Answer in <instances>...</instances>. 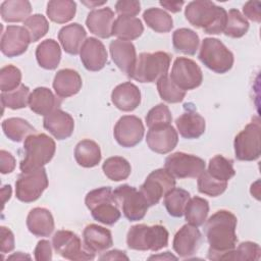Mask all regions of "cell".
<instances>
[{"instance_id": "13", "label": "cell", "mask_w": 261, "mask_h": 261, "mask_svg": "<svg viewBox=\"0 0 261 261\" xmlns=\"http://www.w3.org/2000/svg\"><path fill=\"white\" fill-rule=\"evenodd\" d=\"M174 187L175 177H173L165 168H158L149 173L144 184L140 187V192L144 196L149 207H151L156 205L160 199Z\"/></svg>"}, {"instance_id": "42", "label": "cell", "mask_w": 261, "mask_h": 261, "mask_svg": "<svg viewBox=\"0 0 261 261\" xmlns=\"http://www.w3.org/2000/svg\"><path fill=\"white\" fill-rule=\"evenodd\" d=\"M249 21L236 8H231L227 12V19L223 34L230 38H241L245 36L249 30Z\"/></svg>"}, {"instance_id": "14", "label": "cell", "mask_w": 261, "mask_h": 261, "mask_svg": "<svg viewBox=\"0 0 261 261\" xmlns=\"http://www.w3.org/2000/svg\"><path fill=\"white\" fill-rule=\"evenodd\" d=\"M169 77L179 89L186 92L194 90L202 84L203 72L194 60L187 57H177L172 64Z\"/></svg>"}, {"instance_id": "40", "label": "cell", "mask_w": 261, "mask_h": 261, "mask_svg": "<svg viewBox=\"0 0 261 261\" xmlns=\"http://www.w3.org/2000/svg\"><path fill=\"white\" fill-rule=\"evenodd\" d=\"M102 170L109 179L113 181H120L126 179L129 176L132 167L125 158L120 156H113L107 158L104 161Z\"/></svg>"}, {"instance_id": "5", "label": "cell", "mask_w": 261, "mask_h": 261, "mask_svg": "<svg viewBox=\"0 0 261 261\" xmlns=\"http://www.w3.org/2000/svg\"><path fill=\"white\" fill-rule=\"evenodd\" d=\"M85 204L91 211L95 220L106 225L116 223L121 212L113 198V190L110 187H101L90 191L85 198Z\"/></svg>"}, {"instance_id": "2", "label": "cell", "mask_w": 261, "mask_h": 261, "mask_svg": "<svg viewBox=\"0 0 261 261\" xmlns=\"http://www.w3.org/2000/svg\"><path fill=\"white\" fill-rule=\"evenodd\" d=\"M185 16L192 25L202 29L204 33L219 35L225 29L227 11L211 1L196 0L188 3Z\"/></svg>"}, {"instance_id": "44", "label": "cell", "mask_w": 261, "mask_h": 261, "mask_svg": "<svg viewBox=\"0 0 261 261\" xmlns=\"http://www.w3.org/2000/svg\"><path fill=\"white\" fill-rule=\"evenodd\" d=\"M261 257V248L257 243L243 242L233 250L228 252L222 260H242L257 261Z\"/></svg>"}, {"instance_id": "35", "label": "cell", "mask_w": 261, "mask_h": 261, "mask_svg": "<svg viewBox=\"0 0 261 261\" xmlns=\"http://www.w3.org/2000/svg\"><path fill=\"white\" fill-rule=\"evenodd\" d=\"M4 135L12 142L19 143L30 135L36 134V128L25 119L20 117H10L2 121Z\"/></svg>"}, {"instance_id": "27", "label": "cell", "mask_w": 261, "mask_h": 261, "mask_svg": "<svg viewBox=\"0 0 261 261\" xmlns=\"http://www.w3.org/2000/svg\"><path fill=\"white\" fill-rule=\"evenodd\" d=\"M60 101L52 93V91L46 87H38L33 90L29 98L30 109L38 115L46 116L58 109Z\"/></svg>"}, {"instance_id": "17", "label": "cell", "mask_w": 261, "mask_h": 261, "mask_svg": "<svg viewBox=\"0 0 261 261\" xmlns=\"http://www.w3.org/2000/svg\"><path fill=\"white\" fill-rule=\"evenodd\" d=\"M148 147L155 153L167 154L178 142V134L171 124L158 125L149 128L146 136Z\"/></svg>"}, {"instance_id": "32", "label": "cell", "mask_w": 261, "mask_h": 261, "mask_svg": "<svg viewBox=\"0 0 261 261\" xmlns=\"http://www.w3.org/2000/svg\"><path fill=\"white\" fill-rule=\"evenodd\" d=\"M144 25L138 17L117 16L112 28V36L122 41H133L142 36Z\"/></svg>"}, {"instance_id": "30", "label": "cell", "mask_w": 261, "mask_h": 261, "mask_svg": "<svg viewBox=\"0 0 261 261\" xmlns=\"http://www.w3.org/2000/svg\"><path fill=\"white\" fill-rule=\"evenodd\" d=\"M36 59L42 68L48 70L55 69L61 59V48L57 41L53 39L42 41L37 46Z\"/></svg>"}, {"instance_id": "16", "label": "cell", "mask_w": 261, "mask_h": 261, "mask_svg": "<svg viewBox=\"0 0 261 261\" xmlns=\"http://www.w3.org/2000/svg\"><path fill=\"white\" fill-rule=\"evenodd\" d=\"M30 43L31 38L24 27L7 25L2 33L0 49L5 56L12 58L23 54Z\"/></svg>"}, {"instance_id": "37", "label": "cell", "mask_w": 261, "mask_h": 261, "mask_svg": "<svg viewBox=\"0 0 261 261\" xmlns=\"http://www.w3.org/2000/svg\"><path fill=\"white\" fill-rule=\"evenodd\" d=\"M209 213V203L206 199L201 197H193L188 201L184 215L188 223L194 226H201L207 220Z\"/></svg>"}, {"instance_id": "18", "label": "cell", "mask_w": 261, "mask_h": 261, "mask_svg": "<svg viewBox=\"0 0 261 261\" xmlns=\"http://www.w3.org/2000/svg\"><path fill=\"white\" fill-rule=\"evenodd\" d=\"M109 51L113 62L120 71L132 77L138 58L135 45L129 41L116 39L110 42Z\"/></svg>"}, {"instance_id": "10", "label": "cell", "mask_w": 261, "mask_h": 261, "mask_svg": "<svg viewBox=\"0 0 261 261\" xmlns=\"http://www.w3.org/2000/svg\"><path fill=\"white\" fill-rule=\"evenodd\" d=\"M113 198L123 215L129 221H138L145 217L149 205L144 196L135 187L121 185L113 190Z\"/></svg>"}, {"instance_id": "49", "label": "cell", "mask_w": 261, "mask_h": 261, "mask_svg": "<svg viewBox=\"0 0 261 261\" xmlns=\"http://www.w3.org/2000/svg\"><path fill=\"white\" fill-rule=\"evenodd\" d=\"M145 119L147 126L151 128L158 125L170 124L172 116L168 106H166L163 103H160L148 111Z\"/></svg>"}, {"instance_id": "43", "label": "cell", "mask_w": 261, "mask_h": 261, "mask_svg": "<svg viewBox=\"0 0 261 261\" xmlns=\"http://www.w3.org/2000/svg\"><path fill=\"white\" fill-rule=\"evenodd\" d=\"M30 94V88L21 84L13 91L1 93L2 106L12 110L24 108L29 104Z\"/></svg>"}, {"instance_id": "29", "label": "cell", "mask_w": 261, "mask_h": 261, "mask_svg": "<svg viewBox=\"0 0 261 261\" xmlns=\"http://www.w3.org/2000/svg\"><path fill=\"white\" fill-rule=\"evenodd\" d=\"M175 125L179 135L185 139H198L206 128V122L202 115L195 111H188L175 119Z\"/></svg>"}, {"instance_id": "7", "label": "cell", "mask_w": 261, "mask_h": 261, "mask_svg": "<svg viewBox=\"0 0 261 261\" xmlns=\"http://www.w3.org/2000/svg\"><path fill=\"white\" fill-rule=\"evenodd\" d=\"M199 60L216 73H225L233 65L232 52L218 39L205 38L198 54Z\"/></svg>"}, {"instance_id": "33", "label": "cell", "mask_w": 261, "mask_h": 261, "mask_svg": "<svg viewBox=\"0 0 261 261\" xmlns=\"http://www.w3.org/2000/svg\"><path fill=\"white\" fill-rule=\"evenodd\" d=\"M31 12L32 5L28 0H5L0 5L1 18L6 22H24Z\"/></svg>"}, {"instance_id": "36", "label": "cell", "mask_w": 261, "mask_h": 261, "mask_svg": "<svg viewBox=\"0 0 261 261\" xmlns=\"http://www.w3.org/2000/svg\"><path fill=\"white\" fill-rule=\"evenodd\" d=\"M200 38L198 34L188 28H180L172 34V45L174 49L186 55H194L198 50Z\"/></svg>"}, {"instance_id": "3", "label": "cell", "mask_w": 261, "mask_h": 261, "mask_svg": "<svg viewBox=\"0 0 261 261\" xmlns=\"http://www.w3.org/2000/svg\"><path fill=\"white\" fill-rule=\"evenodd\" d=\"M24 156L19 163L22 172L44 167L49 163L56 151L55 141L46 134L30 135L23 143Z\"/></svg>"}, {"instance_id": "50", "label": "cell", "mask_w": 261, "mask_h": 261, "mask_svg": "<svg viewBox=\"0 0 261 261\" xmlns=\"http://www.w3.org/2000/svg\"><path fill=\"white\" fill-rule=\"evenodd\" d=\"M115 10L119 16L136 17L141 10V3L137 0H119L115 3Z\"/></svg>"}, {"instance_id": "39", "label": "cell", "mask_w": 261, "mask_h": 261, "mask_svg": "<svg viewBox=\"0 0 261 261\" xmlns=\"http://www.w3.org/2000/svg\"><path fill=\"white\" fill-rule=\"evenodd\" d=\"M190 198L191 195L188 191L174 187L164 195L163 203L170 216L181 217Z\"/></svg>"}, {"instance_id": "48", "label": "cell", "mask_w": 261, "mask_h": 261, "mask_svg": "<svg viewBox=\"0 0 261 261\" xmlns=\"http://www.w3.org/2000/svg\"><path fill=\"white\" fill-rule=\"evenodd\" d=\"M21 85V71L18 67L8 64L0 70V90L1 92H10Z\"/></svg>"}, {"instance_id": "20", "label": "cell", "mask_w": 261, "mask_h": 261, "mask_svg": "<svg viewBox=\"0 0 261 261\" xmlns=\"http://www.w3.org/2000/svg\"><path fill=\"white\" fill-rule=\"evenodd\" d=\"M80 58L87 70H101L107 63L108 55L104 44L97 38H87L80 51Z\"/></svg>"}, {"instance_id": "47", "label": "cell", "mask_w": 261, "mask_h": 261, "mask_svg": "<svg viewBox=\"0 0 261 261\" xmlns=\"http://www.w3.org/2000/svg\"><path fill=\"white\" fill-rule=\"evenodd\" d=\"M23 27L27 29L31 42H37L43 38L49 31V22L47 18L40 13H36L27 18L23 22Z\"/></svg>"}, {"instance_id": "24", "label": "cell", "mask_w": 261, "mask_h": 261, "mask_svg": "<svg viewBox=\"0 0 261 261\" xmlns=\"http://www.w3.org/2000/svg\"><path fill=\"white\" fill-rule=\"evenodd\" d=\"M53 89L60 98H68L80 92L83 81L80 73L71 68H63L57 71L53 80Z\"/></svg>"}, {"instance_id": "25", "label": "cell", "mask_w": 261, "mask_h": 261, "mask_svg": "<svg viewBox=\"0 0 261 261\" xmlns=\"http://www.w3.org/2000/svg\"><path fill=\"white\" fill-rule=\"evenodd\" d=\"M58 40L63 50L70 55H77L85 41L87 32L84 27L77 22L64 25L58 33Z\"/></svg>"}, {"instance_id": "31", "label": "cell", "mask_w": 261, "mask_h": 261, "mask_svg": "<svg viewBox=\"0 0 261 261\" xmlns=\"http://www.w3.org/2000/svg\"><path fill=\"white\" fill-rule=\"evenodd\" d=\"M101 157L100 146L93 140H82L74 148V159L82 167L92 168L97 166L101 161Z\"/></svg>"}, {"instance_id": "6", "label": "cell", "mask_w": 261, "mask_h": 261, "mask_svg": "<svg viewBox=\"0 0 261 261\" xmlns=\"http://www.w3.org/2000/svg\"><path fill=\"white\" fill-rule=\"evenodd\" d=\"M170 60L171 56L164 51L143 52L137 58L132 79L140 83H157L167 74Z\"/></svg>"}, {"instance_id": "23", "label": "cell", "mask_w": 261, "mask_h": 261, "mask_svg": "<svg viewBox=\"0 0 261 261\" xmlns=\"http://www.w3.org/2000/svg\"><path fill=\"white\" fill-rule=\"evenodd\" d=\"M111 101L113 105L121 111H133L141 103V91L130 82L119 84L111 93Z\"/></svg>"}, {"instance_id": "59", "label": "cell", "mask_w": 261, "mask_h": 261, "mask_svg": "<svg viewBox=\"0 0 261 261\" xmlns=\"http://www.w3.org/2000/svg\"><path fill=\"white\" fill-rule=\"evenodd\" d=\"M107 1H101V2H98V1H90V2H87V1H83V4L87 5L88 7L90 8H94L95 6H99V5H103L105 4Z\"/></svg>"}, {"instance_id": "15", "label": "cell", "mask_w": 261, "mask_h": 261, "mask_svg": "<svg viewBox=\"0 0 261 261\" xmlns=\"http://www.w3.org/2000/svg\"><path fill=\"white\" fill-rule=\"evenodd\" d=\"M144 133L145 127L142 119L135 115L121 116L113 129L114 139L124 148L137 146L142 141Z\"/></svg>"}, {"instance_id": "22", "label": "cell", "mask_w": 261, "mask_h": 261, "mask_svg": "<svg viewBox=\"0 0 261 261\" xmlns=\"http://www.w3.org/2000/svg\"><path fill=\"white\" fill-rule=\"evenodd\" d=\"M114 12L110 7L93 9L86 18V24L89 31L102 39H108L112 36L114 23Z\"/></svg>"}, {"instance_id": "54", "label": "cell", "mask_w": 261, "mask_h": 261, "mask_svg": "<svg viewBox=\"0 0 261 261\" xmlns=\"http://www.w3.org/2000/svg\"><path fill=\"white\" fill-rule=\"evenodd\" d=\"M15 158L11 153L5 150L0 151V172L2 174L10 173L15 168Z\"/></svg>"}, {"instance_id": "26", "label": "cell", "mask_w": 261, "mask_h": 261, "mask_svg": "<svg viewBox=\"0 0 261 261\" xmlns=\"http://www.w3.org/2000/svg\"><path fill=\"white\" fill-rule=\"evenodd\" d=\"M83 240L86 247L92 252L101 253L113 245L111 231L98 224H89L83 231Z\"/></svg>"}, {"instance_id": "34", "label": "cell", "mask_w": 261, "mask_h": 261, "mask_svg": "<svg viewBox=\"0 0 261 261\" xmlns=\"http://www.w3.org/2000/svg\"><path fill=\"white\" fill-rule=\"evenodd\" d=\"M76 12V3L72 0H51L47 4L46 14L56 23L70 21Z\"/></svg>"}, {"instance_id": "4", "label": "cell", "mask_w": 261, "mask_h": 261, "mask_svg": "<svg viewBox=\"0 0 261 261\" xmlns=\"http://www.w3.org/2000/svg\"><path fill=\"white\" fill-rule=\"evenodd\" d=\"M169 233L160 224L133 225L126 234V245L132 250L157 252L168 245Z\"/></svg>"}, {"instance_id": "56", "label": "cell", "mask_w": 261, "mask_h": 261, "mask_svg": "<svg viewBox=\"0 0 261 261\" xmlns=\"http://www.w3.org/2000/svg\"><path fill=\"white\" fill-rule=\"evenodd\" d=\"M159 4L163 8L167 9L168 11L176 13L181 10V7L184 6L185 2L184 1H160Z\"/></svg>"}, {"instance_id": "45", "label": "cell", "mask_w": 261, "mask_h": 261, "mask_svg": "<svg viewBox=\"0 0 261 261\" xmlns=\"http://www.w3.org/2000/svg\"><path fill=\"white\" fill-rule=\"evenodd\" d=\"M157 90L161 99L167 103H179L186 97V92L179 89L168 74L157 81Z\"/></svg>"}, {"instance_id": "9", "label": "cell", "mask_w": 261, "mask_h": 261, "mask_svg": "<svg viewBox=\"0 0 261 261\" xmlns=\"http://www.w3.org/2000/svg\"><path fill=\"white\" fill-rule=\"evenodd\" d=\"M52 247L58 255L67 260H93L96 256L71 230H57L52 238Z\"/></svg>"}, {"instance_id": "28", "label": "cell", "mask_w": 261, "mask_h": 261, "mask_svg": "<svg viewBox=\"0 0 261 261\" xmlns=\"http://www.w3.org/2000/svg\"><path fill=\"white\" fill-rule=\"evenodd\" d=\"M27 226L36 237H49L55 227L51 212L43 207L33 208L27 216Z\"/></svg>"}, {"instance_id": "1", "label": "cell", "mask_w": 261, "mask_h": 261, "mask_svg": "<svg viewBox=\"0 0 261 261\" xmlns=\"http://www.w3.org/2000/svg\"><path fill=\"white\" fill-rule=\"evenodd\" d=\"M237 216L227 210H218L212 214L205 224L206 239L209 244L207 258L222 260L237 247Z\"/></svg>"}, {"instance_id": "11", "label": "cell", "mask_w": 261, "mask_h": 261, "mask_svg": "<svg viewBox=\"0 0 261 261\" xmlns=\"http://www.w3.org/2000/svg\"><path fill=\"white\" fill-rule=\"evenodd\" d=\"M48 185L49 180L44 167L21 171L15 181V197L23 203L35 202L42 196Z\"/></svg>"}, {"instance_id": "38", "label": "cell", "mask_w": 261, "mask_h": 261, "mask_svg": "<svg viewBox=\"0 0 261 261\" xmlns=\"http://www.w3.org/2000/svg\"><path fill=\"white\" fill-rule=\"evenodd\" d=\"M146 24L156 33H168L173 28V20L169 13L161 8L151 7L144 11Z\"/></svg>"}, {"instance_id": "12", "label": "cell", "mask_w": 261, "mask_h": 261, "mask_svg": "<svg viewBox=\"0 0 261 261\" xmlns=\"http://www.w3.org/2000/svg\"><path fill=\"white\" fill-rule=\"evenodd\" d=\"M205 161L193 154L175 152L168 155L164 162V168L177 178H196L204 170Z\"/></svg>"}, {"instance_id": "52", "label": "cell", "mask_w": 261, "mask_h": 261, "mask_svg": "<svg viewBox=\"0 0 261 261\" xmlns=\"http://www.w3.org/2000/svg\"><path fill=\"white\" fill-rule=\"evenodd\" d=\"M1 233V243H0V251L2 254L9 253L14 249V234L13 232L6 226H0Z\"/></svg>"}, {"instance_id": "8", "label": "cell", "mask_w": 261, "mask_h": 261, "mask_svg": "<svg viewBox=\"0 0 261 261\" xmlns=\"http://www.w3.org/2000/svg\"><path fill=\"white\" fill-rule=\"evenodd\" d=\"M234 154L238 160L254 161L261 154V124L258 117L248 123L234 138Z\"/></svg>"}, {"instance_id": "51", "label": "cell", "mask_w": 261, "mask_h": 261, "mask_svg": "<svg viewBox=\"0 0 261 261\" xmlns=\"http://www.w3.org/2000/svg\"><path fill=\"white\" fill-rule=\"evenodd\" d=\"M35 259L37 261H50L52 260V247L51 243L47 240H41L38 242L35 251Z\"/></svg>"}, {"instance_id": "19", "label": "cell", "mask_w": 261, "mask_h": 261, "mask_svg": "<svg viewBox=\"0 0 261 261\" xmlns=\"http://www.w3.org/2000/svg\"><path fill=\"white\" fill-rule=\"evenodd\" d=\"M202 242L201 231L197 226L190 223L182 225L174 234L172 247L174 252L181 258H189L200 248Z\"/></svg>"}, {"instance_id": "55", "label": "cell", "mask_w": 261, "mask_h": 261, "mask_svg": "<svg viewBox=\"0 0 261 261\" xmlns=\"http://www.w3.org/2000/svg\"><path fill=\"white\" fill-rule=\"evenodd\" d=\"M100 260H128L125 252L120 250H111L99 257Z\"/></svg>"}, {"instance_id": "57", "label": "cell", "mask_w": 261, "mask_h": 261, "mask_svg": "<svg viewBox=\"0 0 261 261\" xmlns=\"http://www.w3.org/2000/svg\"><path fill=\"white\" fill-rule=\"evenodd\" d=\"M11 192H12V190H11V186L10 185H6V186H4L1 189V197H2V206L3 207H4L5 203H6V201L10 199Z\"/></svg>"}, {"instance_id": "21", "label": "cell", "mask_w": 261, "mask_h": 261, "mask_svg": "<svg viewBox=\"0 0 261 261\" xmlns=\"http://www.w3.org/2000/svg\"><path fill=\"white\" fill-rule=\"evenodd\" d=\"M43 126L55 139L65 140L73 133L74 120L69 113L58 108L44 117Z\"/></svg>"}, {"instance_id": "58", "label": "cell", "mask_w": 261, "mask_h": 261, "mask_svg": "<svg viewBox=\"0 0 261 261\" xmlns=\"http://www.w3.org/2000/svg\"><path fill=\"white\" fill-rule=\"evenodd\" d=\"M7 259L11 260V259H16V260H23V259H31V257L29 255H23L21 252H17L16 254H13L11 256H9Z\"/></svg>"}, {"instance_id": "46", "label": "cell", "mask_w": 261, "mask_h": 261, "mask_svg": "<svg viewBox=\"0 0 261 261\" xmlns=\"http://www.w3.org/2000/svg\"><path fill=\"white\" fill-rule=\"evenodd\" d=\"M198 191L201 194L207 195L209 197H217L224 193L227 188L226 181H220L212 177L207 170H204L198 176Z\"/></svg>"}, {"instance_id": "53", "label": "cell", "mask_w": 261, "mask_h": 261, "mask_svg": "<svg viewBox=\"0 0 261 261\" xmlns=\"http://www.w3.org/2000/svg\"><path fill=\"white\" fill-rule=\"evenodd\" d=\"M261 3L259 1H248L243 7L244 15L252 21L260 22L261 21Z\"/></svg>"}, {"instance_id": "41", "label": "cell", "mask_w": 261, "mask_h": 261, "mask_svg": "<svg viewBox=\"0 0 261 261\" xmlns=\"http://www.w3.org/2000/svg\"><path fill=\"white\" fill-rule=\"evenodd\" d=\"M207 171L215 179L226 182L236 174L232 161L222 155H216L209 160Z\"/></svg>"}]
</instances>
